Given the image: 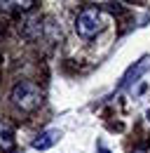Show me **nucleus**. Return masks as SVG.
<instances>
[{"instance_id": "423d86ee", "label": "nucleus", "mask_w": 150, "mask_h": 153, "mask_svg": "<svg viewBox=\"0 0 150 153\" xmlns=\"http://www.w3.org/2000/svg\"><path fill=\"white\" fill-rule=\"evenodd\" d=\"M14 146V127L10 120H2L0 118V149H12Z\"/></svg>"}, {"instance_id": "7ed1b4c3", "label": "nucleus", "mask_w": 150, "mask_h": 153, "mask_svg": "<svg viewBox=\"0 0 150 153\" xmlns=\"http://www.w3.org/2000/svg\"><path fill=\"white\" fill-rule=\"evenodd\" d=\"M150 68V54H143V57L138 59V61H134L129 68L124 71V76H122V80H120V85H117V90H124V87H129V85H134L138 78L143 76L146 71Z\"/></svg>"}, {"instance_id": "20e7f679", "label": "nucleus", "mask_w": 150, "mask_h": 153, "mask_svg": "<svg viewBox=\"0 0 150 153\" xmlns=\"http://www.w3.org/2000/svg\"><path fill=\"white\" fill-rule=\"evenodd\" d=\"M59 139H61V132H59V130H47V132L38 134L35 139H33V149H38V151H47V149L54 146Z\"/></svg>"}, {"instance_id": "f03ea898", "label": "nucleus", "mask_w": 150, "mask_h": 153, "mask_svg": "<svg viewBox=\"0 0 150 153\" xmlns=\"http://www.w3.org/2000/svg\"><path fill=\"white\" fill-rule=\"evenodd\" d=\"M101 28H103V12L99 7H85L75 19V31L82 38H94Z\"/></svg>"}, {"instance_id": "0eeeda50", "label": "nucleus", "mask_w": 150, "mask_h": 153, "mask_svg": "<svg viewBox=\"0 0 150 153\" xmlns=\"http://www.w3.org/2000/svg\"><path fill=\"white\" fill-rule=\"evenodd\" d=\"M99 153H110V151L108 149H99Z\"/></svg>"}, {"instance_id": "39448f33", "label": "nucleus", "mask_w": 150, "mask_h": 153, "mask_svg": "<svg viewBox=\"0 0 150 153\" xmlns=\"http://www.w3.org/2000/svg\"><path fill=\"white\" fill-rule=\"evenodd\" d=\"M35 5H38V0H10V2H2L0 0V10L2 12H14V14L31 12Z\"/></svg>"}, {"instance_id": "6e6552de", "label": "nucleus", "mask_w": 150, "mask_h": 153, "mask_svg": "<svg viewBox=\"0 0 150 153\" xmlns=\"http://www.w3.org/2000/svg\"><path fill=\"white\" fill-rule=\"evenodd\" d=\"M148 120H150V113H148Z\"/></svg>"}, {"instance_id": "f257e3e1", "label": "nucleus", "mask_w": 150, "mask_h": 153, "mask_svg": "<svg viewBox=\"0 0 150 153\" xmlns=\"http://www.w3.org/2000/svg\"><path fill=\"white\" fill-rule=\"evenodd\" d=\"M12 104H14L17 108H21L24 113L38 111V108L42 106V90H40V85L31 82V80L17 82L14 90H12Z\"/></svg>"}]
</instances>
